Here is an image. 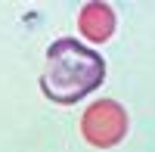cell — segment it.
I'll return each mask as SVG.
<instances>
[{
  "mask_svg": "<svg viewBox=\"0 0 155 152\" xmlns=\"http://www.w3.org/2000/svg\"><path fill=\"white\" fill-rule=\"evenodd\" d=\"M106 78V62L90 47L78 44L74 37L50 44L47 68L41 74V90L59 106L81 103L87 93H93Z\"/></svg>",
  "mask_w": 155,
  "mask_h": 152,
  "instance_id": "obj_1",
  "label": "cell"
},
{
  "mask_svg": "<svg viewBox=\"0 0 155 152\" xmlns=\"http://www.w3.org/2000/svg\"><path fill=\"white\" fill-rule=\"evenodd\" d=\"M81 131H84V140L90 146H99V149L118 146L127 134V115L115 99H99V103H93L84 112Z\"/></svg>",
  "mask_w": 155,
  "mask_h": 152,
  "instance_id": "obj_2",
  "label": "cell"
},
{
  "mask_svg": "<svg viewBox=\"0 0 155 152\" xmlns=\"http://www.w3.org/2000/svg\"><path fill=\"white\" fill-rule=\"evenodd\" d=\"M78 28L87 41L93 44H102L109 41L112 31H115V12L109 3H87L81 9V16H78Z\"/></svg>",
  "mask_w": 155,
  "mask_h": 152,
  "instance_id": "obj_3",
  "label": "cell"
}]
</instances>
